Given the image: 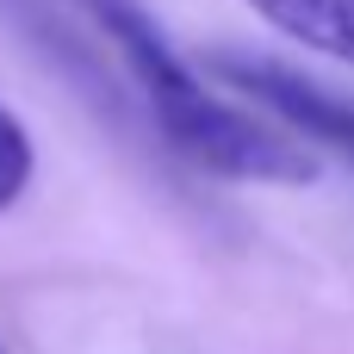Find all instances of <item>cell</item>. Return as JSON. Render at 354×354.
<instances>
[{"instance_id":"7a4b0ae2","label":"cell","mask_w":354,"mask_h":354,"mask_svg":"<svg viewBox=\"0 0 354 354\" xmlns=\"http://www.w3.org/2000/svg\"><path fill=\"white\" fill-rule=\"evenodd\" d=\"M212 75H224L230 93H249L255 106H268L286 124V137L324 143V149H336V156L354 162V100L305 81L299 68H286L274 56H243V50H218L212 56Z\"/></svg>"},{"instance_id":"6da1fadb","label":"cell","mask_w":354,"mask_h":354,"mask_svg":"<svg viewBox=\"0 0 354 354\" xmlns=\"http://www.w3.org/2000/svg\"><path fill=\"white\" fill-rule=\"evenodd\" d=\"M75 6L106 37V50L124 62L131 93L143 100L149 124L162 131L174 156H187L193 168L218 180H249V187H305L317 174V156L299 137L261 124L236 100H218L143 0H75Z\"/></svg>"},{"instance_id":"3957f363","label":"cell","mask_w":354,"mask_h":354,"mask_svg":"<svg viewBox=\"0 0 354 354\" xmlns=\"http://www.w3.org/2000/svg\"><path fill=\"white\" fill-rule=\"evenodd\" d=\"M0 19H6V25H19V31H25V44H31L50 68H62V75L81 87V100H93L100 112H118V93H112L106 68L93 62V50H87V44H75V37L56 25V12H50L44 0H0Z\"/></svg>"},{"instance_id":"5b68a950","label":"cell","mask_w":354,"mask_h":354,"mask_svg":"<svg viewBox=\"0 0 354 354\" xmlns=\"http://www.w3.org/2000/svg\"><path fill=\"white\" fill-rule=\"evenodd\" d=\"M31 174H37V143H31V131L0 106V212H12L19 199H25V187H31Z\"/></svg>"},{"instance_id":"277c9868","label":"cell","mask_w":354,"mask_h":354,"mask_svg":"<svg viewBox=\"0 0 354 354\" xmlns=\"http://www.w3.org/2000/svg\"><path fill=\"white\" fill-rule=\"evenodd\" d=\"M274 31L354 68V0H249Z\"/></svg>"}]
</instances>
